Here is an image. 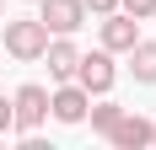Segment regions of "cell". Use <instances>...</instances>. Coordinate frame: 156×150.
Returning <instances> with one entry per match:
<instances>
[{"mask_svg":"<svg viewBox=\"0 0 156 150\" xmlns=\"http://www.w3.org/2000/svg\"><path fill=\"white\" fill-rule=\"evenodd\" d=\"M70 80H76L86 97H108V91H113V80H119V70H113V54H108V48H97V54H81Z\"/></svg>","mask_w":156,"mask_h":150,"instance_id":"1","label":"cell"},{"mask_svg":"<svg viewBox=\"0 0 156 150\" xmlns=\"http://www.w3.org/2000/svg\"><path fill=\"white\" fill-rule=\"evenodd\" d=\"M43 48H48V27L43 22H5V54L11 59H22V64H32V59H43Z\"/></svg>","mask_w":156,"mask_h":150,"instance_id":"2","label":"cell"},{"mask_svg":"<svg viewBox=\"0 0 156 150\" xmlns=\"http://www.w3.org/2000/svg\"><path fill=\"white\" fill-rule=\"evenodd\" d=\"M43 118H48V91H43V86H22V91L11 97V123L22 129V134H32Z\"/></svg>","mask_w":156,"mask_h":150,"instance_id":"3","label":"cell"},{"mask_svg":"<svg viewBox=\"0 0 156 150\" xmlns=\"http://www.w3.org/2000/svg\"><path fill=\"white\" fill-rule=\"evenodd\" d=\"M97 32H102V48H108V54H124V48L140 38V22L124 16V11H108L102 22H97Z\"/></svg>","mask_w":156,"mask_h":150,"instance_id":"4","label":"cell"},{"mask_svg":"<svg viewBox=\"0 0 156 150\" xmlns=\"http://www.w3.org/2000/svg\"><path fill=\"white\" fill-rule=\"evenodd\" d=\"M108 139H113L119 150H145V145H156V123L140 118V113H124V118H119V129H113Z\"/></svg>","mask_w":156,"mask_h":150,"instance_id":"5","label":"cell"},{"mask_svg":"<svg viewBox=\"0 0 156 150\" xmlns=\"http://www.w3.org/2000/svg\"><path fill=\"white\" fill-rule=\"evenodd\" d=\"M38 5H43L38 22H43L48 32H76L81 22H86V5H81V0H38Z\"/></svg>","mask_w":156,"mask_h":150,"instance_id":"6","label":"cell"},{"mask_svg":"<svg viewBox=\"0 0 156 150\" xmlns=\"http://www.w3.org/2000/svg\"><path fill=\"white\" fill-rule=\"evenodd\" d=\"M86 107H92V97H86L81 86H70V80H59V91L48 97V113H54L59 123H81V118H86Z\"/></svg>","mask_w":156,"mask_h":150,"instance_id":"7","label":"cell"},{"mask_svg":"<svg viewBox=\"0 0 156 150\" xmlns=\"http://www.w3.org/2000/svg\"><path fill=\"white\" fill-rule=\"evenodd\" d=\"M43 59H48V75H54V80H70V75H76V59H81V48L70 43V32H59V38H48Z\"/></svg>","mask_w":156,"mask_h":150,"instance_id":"8","label":"cell"},{"mask_svg":"<svg viewBox=\"0 0 156 150\" xmlns=\"http://www.w3.org/2000/svg\"><path fill=\"white\" fill-rule=\"evenodd\" d=\"M124 54H129V70H135V80H145V86H156V43H145V38H135V43H129Z\"/></svg>","mask_w":156,"mask_h":150,"instance_id":"9","label":"cell"},{"mask_svg":"<svg viewBox=\"0 0 156 150\" xmlns=\"http://www.w3.org/2000/svg\"><path fill=\"white\" fill-rule=\"evenodd\" d=\"M86 118H92V129H97V134L108 139L113 129H119V118H124V107H119V102H97V107H86Z\"/></svg>","mask_w":156,"mask_h":150,"instance_id":"10","label":"cell"},{"mask_svg":"<svg viewBox=\"0 0 156 150\" xmlns=\"http://www.w3.org/2000/svg\"><path fill=\"white\" fill-rule=\"evenodd\" d=\"M119 5H124V16H135V22L156 16V0H119Z\"/></svg>","mask_w":156,"mask_h":150,"instance_id":"11","label":"cell"},{"mask_svg":"<svg viewBox=\"0 0 156 150\" xmlns=\"http://www.w3.org/2000/svg\"><path fill=\"white\" fill-rule=\"evenodd\" d=\"M81 5H86L92 16H108V11H119V0H81Z\"/></svg>","mask_w":156,"mask_h":150,"instance_id":"12","label":"cell"},{"mask_svg":"<svg viewBox=\"0 0 156 150\" xmlns=\"http://www.w3.org/2000/svg\"><path fill=\"white\" fill-rule=\"evenodd\" d=\"M5 129H11V102L0 97V134H5Z\"/></svg>","mask_w":156,"mask_h":150,"instance_id":"13","label":"cell"},{"mask_svg":"<svg viewBox=\"0 0 156 150\" xmlns=\"http://www.w3.org/2000/svg\"><path fill=\"white\" fill-rule=\"evenodd\" d=\"M0 11H5V0H0Z\"/></svg>","mask_w":156,"mask_h":150,"instance_id":"14","label":"cell"}]
</instances>
